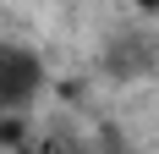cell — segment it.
<instances>
[{"label":"cell","instance_id":"6da1fadb","mask_svg":"<svg viewBox=\"0 0 159 154\" xmlns=\"http://www.w3.org/2000/svg\"><path fill=\"white\" fill-rule=\"evenodd\" d=\"M44 94V61L28 44H0V121L22 116Z\"/></svg>","mask_w":159,"mask_h":154},{"label":"cell","instance_id":"7a4b0ae2","mask_svg":"<svg viewBox=\"0 0 159 154\" xmlns=\"http://www.w3.org/2000/svg\"><path fill=\"white\" fill-rule=\"evenodd\" d=\"M132 6H137V11H159V0H132Z\"/></svg>","mask_w":159,"mask_h":154}]
</instances>
